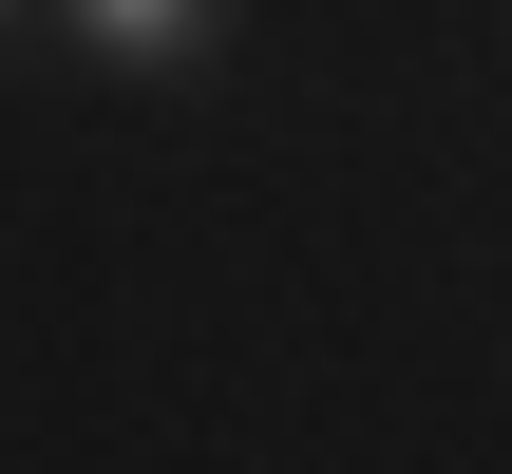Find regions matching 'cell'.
<instances>
[{
	"label": "cell",
	"instance_id": "1",
	"mask_svg": "<svg viewBox=\"0 0 512 474\" xmlns=\"http://www.w3.org/2000/svg\"><path fill=\"white\" fill-rule=\"evenodd\" d=\"M228 19L247 0H57V57H95V76H209Z\"/></svg>",
	"mask_w": 512,
	"mask_h": 474
},
{
	"label": "cell",
	"instance_id": "2",
	"mask_svg": "<svg viewBox=\"0 0 512 474\" xmlns=\"http://www.w3.org/2000/svg\"><path fill=\"white\" fill-rule=\"evenodd\" d=\"M19 38H57V0H0V57H19Z\"/></svg>",
	"mask_w": 512,
	"mask_h": 474
}]
</instances>
